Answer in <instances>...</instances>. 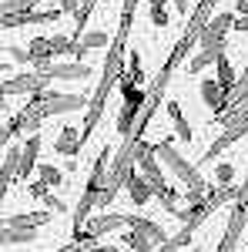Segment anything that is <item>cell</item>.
<instances>
[{
  "mask_svg": "<svg viewBox=\"0 0 248 252\" xmlns=\"http://www.w3.org/2000/svg\"><path fill=\"white\" fill-rule=\"evenodd\" d=\"M124 47H128V37L114 34L111 47H108V58H104L101 81H97L94 94H91V104H87V111H84V125H81V148L91 141L97 121L104 118V108H108V97H111V91H114V84H121L124 71H128V67H124Z\"/></svg>",
  "mask_w": 248,
  "mask_h": 252,
  "instance_id": "cell-1",
  "label": "cell"
},
{
  "mask_svg": "<svg viewBox=\"0 0 248 252\" xmlns=\"http://www.w3.org/2000/svg\"><path fill=\"white\" fill-rule=\"evenodd\" d=\"M154 155H158L174 172V178L181 182V189H194V192H208V189H211L208 182H205V175H201V168H198V165H191V161L174 148L171 141H158V145H154Z\"/></svg>",
  "mask_w": 248,
  "mask_h": 252,
  "instance_id": "cell-2",
  "label": "cell"
},
{
  "mask_svg": "<svg viewBox=\"0 0 248 252\" xmlns=\"http://www.w3.org/2000/svg\"><path fill=\"white\" fill-rule=\"evenodd\" d=\"M37 101L40 115L44 118H57V115H71V111H87L91 104V94H67V91H40V94H30Z\"/></svg>",
  "mask_w": 248,
  "mask_h": 252,
  "instance_id": "cell-3",
  "label": "cell"
},
{
  "mask_svg": "<svg viewBox=\"0 0 248 252\" xmlns=\"http://www.w3.org/2000/svg\"><path fill=\"white\" fill-rule=\"evenodd\" d=\"M51 81H54V74H47V71L14 74V78H3L0 94L3 97H10V94H40V91H51Z\"/></svg>",
  "mask_w": 248,
  "mask_h": 252,
  "instance_id": "cell-4",
  "label": "cell"
},
{
  "mask_svg": "<svg viewBox=\"0 0 248 252\" xmlns=\"http://www.w3.org/2000/svg\"><path fill=\"white\" fill-rule=\"evenodd\" d=\"M134 165L141 168V175L151 182L154 189L168 185V182H165V172H161V165H158V158H154V145H148L144 138H134Z\"/></svg>",
  "mask_w": 248,
  "mask_h": 252,
  "instance_id": "cell-5",
  "label": "cell"
},
{
  "mask_svg": "<svg viewBox=\"0 0 248 252\" xmlns=\"http://www.w3.org/2000/svg\"><path fill=\"white\" fill-rule=\"evenodd\" d=\"M245 135H248V111H245L242 118H238V121H231V125H225V131H221V135L215 138V141L208 145V152L201 155V165H208L211 158H218L221 152H225V148H231L235 141H242Z\"/></svg>",
  "mask_w": 248,
  "mask_h": 252,
  "instance_id": "cell-6",
  "label": "cell"
},
{
  "mask_svg": "<svg viewBox=\"0 0 248 252\" xmlns=\"http://www.w3.org/2000/svg\"><path fill=\"white\" fill-rule=\"evenodd\" d=\"M248 229V205H238L235 202V209L228 215V225H225V235H221V242H218V249L215 252H235L238 249V235Z\"/></svg>",
  "mask_w": 248,
  "mask_h": 252,
  "instance_id": "cell-7",
  "label": "cell"
},
{
  "mask_svg": "<svg viewBox=\"0 0 248 252\" xmlns=\"http://www.w3.org/2000/svg\"><path fill=\"white\" fill-rule=\"evenodd\" d=\"M60 7H51V10H17V14H3L0 24L3 31H14V27H27V24H51V20H60Z\"/></svg>",
  "mask_w": 248,
  "mask_h": 252,
  "instance_id": "cell-8",
  "label": "cell"
},
{
  "mask_svg": "<svg viewBox=\"0 0 248 252\" xmlns=\"http://www.w3.org/2000/svg\"><path fill=\"white\" fill-rule=\"evenodd\" d=\"M228 31H235V14H215V17L205 24L198 47H215V44H225Z\"/></svg>",
  "mask_w": 248,
  "mask_h": 252,
  "instance_id": "cell-9",
  "label": "cell"
},
{
  "mask_svg": "<svg viewBox=\"0 0 248 252\" xmlns=\"http://www.w3.org/2000/svg\"><path fill=\"white\" fill-rule=\"evenodd\" d=\"M34 71H47V74L64 78V81H84V78L94 74V71H91L87 64H81V61H47V64H40Z\"/></svg>",
  "mask_w": 248,
  "mask_h": 252,
  "instance_id": "cell-10",
  "label": "cell"
},
{
  "mask_svg": "<svg viewBox=\"0 0 248 252\" xmlns=\"http://www.w3.org/2000/svg\"><path fill=\"white\" fill-rule=\"evenodd\" d=\"M87 232L94 235V239H101V235H111V232H117V229H128V215H97V219H91L87 225H84Z\"/></svg>",
  "mask_w": 248,
  "mask_h": 252,
  "instance_id": "cell-11",
  "label": "cell"
},
{
  "mask_svg": "<svg viewBox=\"0 0 248 252\" xmlns=\"http://www.w3.org/2000/svg\"><path fill=\"white\" fill-rule=\"evenodd\" d=\"M20 161H24V145L20 148H7L3 155V165H0V182H3V192L20 178Z\"/></svg>",
  "mask_w": 248,
  "mask_h": 252,
  "instance_id": "cell-12",
  "label": "cell"
},
{
  "mask_svg": "<svg viewBox=\"0 0 248 252\" xmlns=\"http://www.w3.org/2000/svg\"><path fill=\"white\" fill-rule=\"evenodd\" d=\"M201 101L208 104L215 115H221V111L228 108V94H225V88H221V84H218L215 78L201 81Z\"/></svg>",
  "mask_w": 248,
  "mask_h": 252,
  "instance_id": "cell-13",
  "label": "cell"
},
{
  "mask_svg": "<svg viewBox=\"0 0 248 252\" xmlns=\"http://www.w3.org/2000/svg\"><path fill=\"white\" fill-rule=\"evenodd\" d=\"M54 152H57V155H67V158H74V155L84 152V148H81V131H77L74 125H64V128H60L57 141H54Z\"/></svg>",
  "mask_w": 248,
  "mask_h": 252,
  "instance_id": "cell-14",
  "label": "cell"
},
{
  "mask_svg": "<svg viewBox=\"0 0 248 252\" xmlns=\"http://www.w3.org/2000/svg\"><path fill=\"white\" fill-rule=\"evenodd\" d=\"M124 189H128V195H131V202L138 205V209H144V205L154 198V185L144 178V175H131Z\"/></svg>",
  "mask_w": 248,
  "mask_h": 252,
  "instance_id": "cell-15",
  "label": "cell"
},
{
  "mask_svg": "<svg viewBox=\"0 0 248 252\" xmlns=\"http://www.w3.org/2000/svg\"><path fill=\"white\" fill-rule=\"evenodd\" d=\"M51 209H40V212H20V215H7L3 219V225H20V229H40V225H47L51 222Z\"/></svg>",
  "mask_w": 248,
  "mask_h": 252,
  "instance_id": "cell-16",
  "label": "cell"
},
{
  "mask_svg": "<svg viewBox=\"0 0 248 252\" xmlns=\"http://www.w3.org/2000/svg\"><path fill=\"white\" fill-rule=\"evenodd\" d=\"M225 54V44H215V47H198V54L188 61V74H198L211 64H218V58Z\"/></svg>",
  "mask_w": 248,
  "mask_h": 252,
  "instance_id": "cell-17",
  "label": "cell"
},
{
  "mask_svg": "<svg viewBox=\"0 0 248 252\" xmlns=\"http://www.w3.org/2000/svg\"><path fill=\"white\" fill-rule=\"evenodd\" d=\"M37 155H40V135H30L24 141V161H20V182H27L30 172L37 168Z\"/></svg>",
  "mask_w": 248,
  "mask_h": 252,
  "instance_id": "cell-18",
  "label": "cell"
},
{
  "mask_svg": "<svg viewBox=\"0 0 248 252\" xmlns=\"http://www.w3.org/2000/svg\"><path fill=\"white\" fill-rule=\"evenodd\" d=\"M128 229H138V232L151 235L154 242L161 246V242H168V232L158 225V222H151V219H144V215H128Z\"/></svg>",
  "mask_w": 248,
  "mask_h": 252,
  "instance_id": "cell-19",
  "label": "cell"
},
{
  "mask_svg": "<svg viewBox=\"0 0 248 252\" xmlns=\"http://www.w3.org/2000/svg\"><path fill=\"white\" fill-rule=\"evenodd\" d=\"M215 81L225 88V94L231 97V91H235V84H238V74H235V67H231L228 54H221L218 58V64H215Z\"/></svg>",
  "mask_w": 248,
  "mask_h": 252,
  "instance_id": "cell-20",
  "label": "cell"
},
{
  "mask_svg": "<svg viewBox=\"0 0 248 252\" xmlns=\"http://www.w3.org/2000/svg\"><path fill=\"white\" fill-rule=\"evenodd\" d=\"M141 108H144V104H138V101H134V104L124 101V108L117 111V135L121 138H128L134 131V121H138V115H141Z\"/></svg>",
  "mask_w": 248,
  "mask_h": 252,
  "instance_id": "cell-21",
  "label": "cell"
},
{
  "mask_svg": "<svg viewBox=\"0 0 248 252\" xmlns=\"http://www.w3.org/2000/svg\"><path fill=\"white\" fill-rule=\"evenodd\" d=\"M121 242H124L131 252H154L158 249V242H154L151 235L138 232V229H128V235H121Z\"/></svg>",
  "mask_w": 248,
  "mask_h": 252,
  "instance_id": "cell-22",
  "label": "cell"
},
{
  "mask_svg": "<svg viewBox=\"0 0 248 252\" xmlns=\"http://www.w3.org/2000/svg\"><path fill=\"white\" fill-rule=\"evenodd\" d=\"M34 239H37V229H20V225H3V232H0L3 246H20V242H34Z\"/></svg>",
  "mask_w": 248,
  "mask_h": 252,
  "instance_id": "cell-23",
  "label": "cell"
},
{
  "mask_svg": "<svg viewBox=\"0 0 248 252\" xmlns=\"http://www.w3.org/2000/svg\"><path fill=\"white\" fill-rule=\"evenodd\" d=\"M154 195H158V202H161L171 215H181V198H185V192H178V189H171V185H161V189H154Z\"/></svg>",
  "mask_w": 248,
  "mask_h": 252,
  "instance_id": "cell-24",
  "label": "cell"
},
{
  "mask_svg": "<svg viewBox=\"0 0 248 252\" xmlns=\"http://www.w3.org/2000/svg\"><path fill=\"white\" fill-rule=\"evenodd\" d=\"M168 118H171L178 138H181V141H191V125H188V118H185V111H181L178 101H168Z\"/></svg>",
  "mask_w": 248,
  "mask_h": 252,
  "instance_id": "cell-25",
  "label": "cell"
},
{
  "mask_svg": "<svg viewBox=\"0 0 248 252\" xmlns=\"http://www.w3.org/2000/svg\"><path fill=\"white\" fill-rule=\"evenodd\" d=\"M191 235H194V229H191V225H181V232H178V235H168V242H161L154 252H181L191 242Z\"/></svg>",
  "mask_w": 248,
  "mask_h": 252,
  "instance_id": "cell-26",
  "label": "cell"
},
{
  "mask_svg": "<svg viewBox=\"0 0 248 252\" xmlns=\"http://www.w3.org/2000/svg\"><path fill=\"white\" fill-rule=\"evenodd\" d=\"M138 3H141V0H124V7H121V20H117V34H121V37L131 34V20H134V14H138Z\"/></svg>",
  "mask_w": 248,
  "mask_h": 252,
  "instance_id": "cell-27",
  "label": "cell"
},
{
  "mask_svg": "<svg viewBox=\"0 0 248 252\" xmlns=\"http://www.w3.org/2000/svg\"><path fill=\"white\" fill-rule=\"evenodd\" d=\"M94 7H97V0H81V7H77V14H74V24H77L74 37H84V27H87L91 14H94Z\"/></svg>",
  "mask_w": 248,
  "mask_h": 252,
  "instance_id": "cell-28",
  "label": "cell"
},
{
  "mask_svg": "<svg viewBox=\"0 0 248 252\" xmlns=\"http://www.w3.org/2000/svg\"><path fill=\"white\" fill-rule=\"evenodd\" d=\"M148 14H151L154 27H168V0H148Z\"/></svg>",
  "mask_w": 248,
  "mask_h": 252,
  "instance_id": "cell-29",
  "label": "cell"
},
{
  "mask_svg": "<svg viewBox=\"0 0 248 252\" xmlns=\"http://www.w3.org/2000/svg\"><path fill=\"white\" fill-rule=\"evenodd\" d=\"M124 74L131 78L134 88L144 84V71H141V54H138V51H131V58H128V71H124Z\"/></svg>",
  "mask_w": 248,
  "mask_h": 252,
  "instance_id": "cell-30",
  "label": "cell"
},
{
  "mask_svg": "<svg viewBox=\"0 0 248 252\" xmlns=\"http://www.w3.org/2000/svg\"><path fill=\"white\" fill-rule=\"evenodd\" d=\"M37 175H40V182H47L51 189H54V185H64V182H60V178H64V172H60V168H54V165H37Z\"/></svg>",
  "mask_w": 248,
  "mask_h": 252,
  "instance_id": "cell-31",
  "label": "cell"
},
{
  "mask_svg": "<svg viewBox=\"0 0 248 252\" xmlns=\"http://www.w3.org/2000/svg\"><path fill=\"white\" fill-rule=\"evenodd\" d=\"M81 44H84L87 51H94V47H111L104 31H91V34H84V37H81Z\"/></svg>",
  "mask_w": 248,
  "mask_h": 252,
  "instance_id": "cell-32",
  "label": "cell"
},
{
  "mask_svg": "<svg viewBox=\"0 0 248 252\" xmlns=\"http://www.w3.org/2000/svg\"><path fill=\"white\" fill-rule=\"evenodd\" d=\"M231 182H235V168H231L228 161L218 165V168H215V185H231Z\"/></svg>",
  "mask_w": 248,
  "mask_h": 252,
  "instance_id": "cell-33",
  "label": "cell"
},
{
  "mask_svg": "<svg viewBox=\"0 0 248 252\" xmlns=\"http://www.w3.org/2000/svg\"><path fill=\"white\" fill-rule=\"evenodd\" d=\"M7 54H10L14 61H20V64H34V61H30V51H27V47H17V44H7Z\"/></svg>",
  "mask_w": 248,
  "mask_h": 252,
  "instance_id": "cell-34",
  "label": "cell"
},
{
  "mask_svg": "<svg viewBox=\"0 0 248 252\" xmlns=\"http://www.w3.org/2000/svg\"><path fill=\"white\" fill-rule=\"evenodd\" d=\"M40 202H44V209H51V212H64V209H67V205H64V202H60L57 195H44V198H40Z\"/></svg>",
  "mask_w": 248,
  "mask_h": 252,
  "instance_id": "cell-35",
  "label": "cell"
},
{
  "mask_svg": "<svg viewBox=\"0 0 248 252\" xmlns=\"http://www.w3.org/2000/svg\"><path fill=\"white\" fill-rule=\"evenodd\" d=\"M81 252H121V249H114V246H101V242H84Z\"/></svg>",
  "mask_w": 248,
  "mask_h": 252,
  "instance_id": "cell-36",
  "label": "cell"
},
{
  "mask_svg": "<svg viewBox=\"0 0 248 252\" xmlns=\"http://www.w3.org/2000/svg\"><path fill=\"white\" fill-rule=\"evenodd\" d=\"M238 205H248V172H245V178H242V185H238V198H235Z\"/></svg>",
  "mask_w": 248,
  "mask_h": 252,
  "instance_id": "cell-37",
  "label": "cell"
},
{
  "mask_svg": "<svg viewBox=\"0 0 248 252\" xmlns=\"http://www.w3.org/2000/svg\"><path fill=\"white\" fill-rule=\"evenodd\" d=\"M0 7H3V14H17L24 7V0H0Z\"/></svg>",
  "mask_w": 248,
  "mask_h": 252,
  "instance_id": "cell-38",
  "label": "cell"
},
{
  "mask_svg": "<svg viewBox=\"0 0 248 252\" xmlns=\"http://www.w3.org/2000/svg\"><path fill=\"white\" fill-rule=\"evenodd\" d=\"M57 7L64 10V14H77V7H81V3H77V0H57Z\"/></svg>",
  "mask_w": 248,
  "mask_h": 252,
  "instance_id": "cell-39",
  "label": "cell"
},
{
  "mask_svg": "<svg viewBox=\"0 0 248 252\" xmlns=\"http://www.w3.org/2000/svg\"><path fill=\"white\" fill-rule=\"evenodd\" d=\"M235 31H245V34H248V14H242V17H235Z\"/></svg>",
  "mask_w": 248,
  "mask_h": 252,
  "instance_id": "cell-40",
  "label": "cell"
},
{
  "mask_svg": "<svg viewBox=\"0 0 248 252\" xmlns=\"http://www.w3.org/2000/svg\"><path fill=\"white\" fill-rule=\"evenodd\" d=\"M235 14H238V17L248 14V0H238V3H235Z\"/></svg>",
  "mask_w": 248,
  "mask_h": 252,
  "instance_id": "cell-41",
  "label": "cell"
},
{
  "mask_svg": "<svg viewBox=\"0 0 248 252\" xmlns=\"http://www.w3.org/2000/svg\"><path fill=\"white\" fill-rule=\"evenodd\" d=\"M171 3H174V7H178V10H181V14H185V10H188V7H191V0H171Z\"/></svg>",
  "mask_w": 248,
  "mask_h": 252,
  "instance_id": "cell-42",
  "label": "cell"
}]
</instances>
